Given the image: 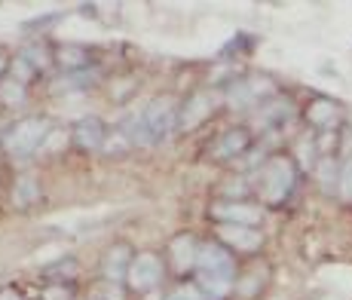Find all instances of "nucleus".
<instances>
[{"label": "nucleus", "mask_w": 352, "mask_h": 300, "mask_svg": "<svg viewBox=\"0 0 352 300\" xmlns=\"http://www.w3.org/2000/svg\"><path fill=\"white\" fill-rule=\"evenodd\" d=\"M199 266V285L212 297H221L233 285V258L221 245H205L197 258Z\"/></svg>", "instance_id": "f257e3e1"}, {"label": "nucleus", "mask_w": 352, "mask_h": 300, "mask_svg": "<svg viewBox=\"0 0 352 300\" xmlns=\"http://www.w3.org/2000/svg\"><path fill=\"white\" fill-rule=\"evenodd\" d=\"M43 135H47V123L43 120H34V116H31V120H22L10 129V135H6V150L16 156H28L40 147Z\"/></svg>", "instance_id": "f03ea898"}, {"label": "nucleus", "mask_w": 352, "mask_h": 300, "mask_svg": "<svg viewBox=\"0 0 352 300\" xmlns=\"http://www.w3.org/2000/svg\"><path fill=\"white\" fill-rule=\"evenodd\" d=\"M291 184H294V168H291L288 160H282V156H276V160L266 162L264 168V197L270 202H279L288 197Z\"/></svg>", "instance_id": "7ed1b4c3"}, {"label": "nucleus", "mask_w": 352, "mask_h": 300, "mask_svg": "<svg viewBox=\"0 0 352 300\" xmlns=\"http://www.w3.org/2000/svg\"><path fill=\"white\" fill-rule=\"evenodd\" d=\"M129 285L135 291H151L160 285L162 279V260L156 254H138V258L129 264V273H126Z\"/></svg>", "instance_id": "20e7f679"}, {"label": "nucleus", "mask_w": 352, "mask_h": 300, "mask_svg": "<svg viewBox=\"0 0 352 300\" xmlns=\"http://www.w3.org/2000/svg\"><path fill=\"white\" fill-rule=\"evenodd\" d=\"M175 114H178V110H175L172 99H160L144 110L141 123H144V129H147L151 138H166V135L175 129Z\"/></svg>", "instance_id": "39448f33"}, {"label": "nucleus", "mask_w": 352, "mask_h": 300, "mask_svg": "<svg viewBox=\"0 0 352 300\" xmlns=\"http://www.w3.org/2000/svg\"><path fill=\"white\" fill-rule=\"evenodd\" d=\"M221 239H227V242H233L236 249H257L260 245V233L251 230V227H242V224H224L221 227Z\"/></svg>", "instance_id": "423d86ee"}, {"label": "nucleus", "mask_w": 352, "mask_h": 300, "mask_svg": "<svg viewBox=\"0 0 352 300\" xmlns=\"http://www.w3.org/2000/svg\"><path fill=\"white\" fill-rule=\"evenodd\" d=\"M214 214L224 221H230V224H257L260 221V208L254 205H218L214 208Z\"/></svg>", "instance_id": "0eeeda50"}, {"label": "nucleus", "mask_w": 352, "mask_h": 300, "mask_svg": "<svg viewBox=\"0 0 352 300\" xmlns=\"http://www.w3.org/2000/svg\"><path fill=\"white\" fill-rule=\"evenodd\" d=\"M101 138H104V126L95 116H89V120H83L80 126H77V145L80 147H99Z\"/></svg>", "instance_id": "6e6552de"}, {"label": "nucleus", "mask_w": 352, "mask_h": 300, "mask_svg": "<svg viewBox=\"0 0 352 300\" xmlns=\"http://www.w3.org/2000/svg\"><path fill=\"white\" fill-rule=\"evenodd\" d=\"M245 147H249V135H245L242 129H236V132H227L224 138H221V145L214 147V153H218L221 160H230V156L242 153Z\"/></svg>", "instance_id": "1a4fd4ad"}, {"label": "nucleus", "mask_w": 352, "mask_h": 300, "mask_svg": "<svg viewBox=\"0 0 352 300\" xmlns=\"http://www.w3.org/2000/svg\"><path fill=\"white\" fill-rule=\"evenodd\" d=\"M172 251H175V264L184 270V266H190V264H197V258H199V251H197V245H193V239H187V236H181V239H175L172 242Z\"/></svg>", "instance_id": "9d476101"}, {"label": "nucleus", "mask_w": 352, "mask_h": 300, "mask_svg": "<svg viewBox=\"0 0 352 300\" xmlns=\"http://www.w3.org/2000/svg\"><path fill=\"white\" fill-rule=\"evenodd\" d=\"M208 108H212V104H208L205 95H193L190 104L184 108V120H181V126H197L202 116L208 114Z\"/></svg>", "instance_id": "9b49d317"}, {"label": "nucleus", "mask_w": 352, "mask_h": 300, "mask_svg": "<svg viewBox=\"0 0 352 300\" xmlns=\"http://www.w3.org/2000/svg\"><path fill=\"white\" fill-rule=\"evenodd\" d=\"M337 120V104L334 101H316L310 108V123H316V126H328V123Z\"/></svg>", "instance_id": "f8f14e48"}, {"label": "nucleus", "mask_w": 352, "mask_h": 300, "mask_svg": "<svg viewBox=\"0 0 352 300\" xmlns=\"http://www.w3.org/2000/svg\"><path fill=\"white\" fill-rule=\"evenodd\" d=\"M129 249H126V245H120V249H116V251H110L108 254V266H104V270H108V276L110 279H120V264H123V254H126Z\"/></svg>", "instance_id": "ddd939ff"}, {"label": "nucleus", "mask_w": 352, "mask_h": 300, "mask_svg": "<svg viewBox=\"0 0 352 300\" xmlns=\"http://www.w3.org/2000/svg\"><path fill=\"white\" fill-rule=\"evenodd\" d=\"M337 184H340L343 197H352V160H347V166L340 168V181H337Z\"/></svg>", "instance_id": "4468645a"}, {"label": "nucleus", "mask_w": 352, "mask_h": 300, "mask_svg": "<svg viewBox=\"0 0 352 300\" xmlns=\"http://www.w3.org/2000/svg\"><path fill=\"white\" fill-rule=\"evenodd\" d=\"M166 300H202V295L193 288V285H181V288H175Z\"/></svg>", "instance_id": "2eb2a0df"}, {"label": "nucleus", "mask_w": 352, "mask_h": 300, "mask_svg": "<svg viewBox=\"0 0 352 300\" xmlns=\"http://www.w3.org/2000/svg\"><path fill=\"white\" fill-rule=\"evenodd\" d=\"M34 197H37V184H34V181H22V184H18V202H22V205H28Z\"/></svg>", "instance_id": "dca6fc26"}]
</instances>
